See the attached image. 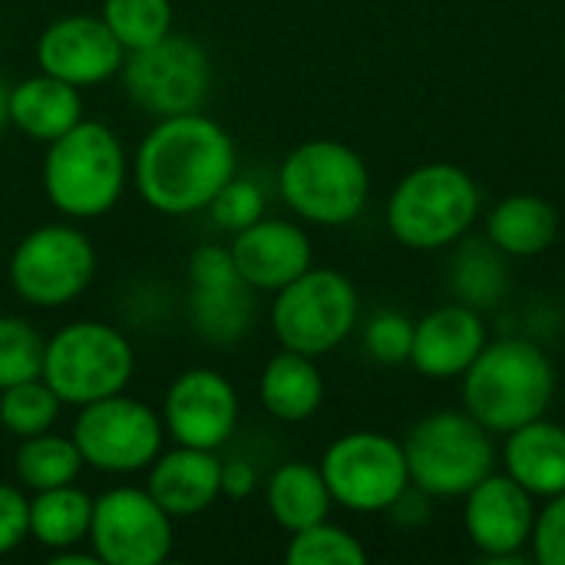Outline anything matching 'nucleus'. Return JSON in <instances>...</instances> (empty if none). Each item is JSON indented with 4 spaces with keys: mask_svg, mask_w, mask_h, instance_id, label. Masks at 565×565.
<instances>
[{
    "mask_svg": "<svg viewBox=\"0 0 565 565\" xmlns=\"http://www.w3.org/2000/svg\"><path fill=\"white\" fill-rule=\"evenodd\" d=\"M235 172L238 149L232 132L202 109L156 119L132 159L139 199L169 218L205 212Z\"/></svg>",
    "mask_w": 565,
    "mask_h": 565,
    "instance_id": "1",
    "label": "nucleus"
},
{
    "mask_svg": "<svg viewBox=\"0 0 565 565\" xmlns=\"http://www.w3.org/2000/svg\"><path fill=\"white\" fill-rule=\"evenodd\" d=\"M129 172V156L116 129L83 116L73 129L46 142L40 179L46 202L63 218L86 222L119 205Z\"/></svg>",
    "mask_w": 565,
    "mask_h": 565,
    "instance_id": "2",
    "label": "nucleus"
},
{
    "mask_svg": "<svg viewBox=\"0 0 565 565\" xmlns=\"http://www.w3.org/2000/svg\"><path fill=\"white\" fill-rule=\"evenodd\" d=\"M556 394V371L546 351L523 338L487 341L463 374V407L490 434H510L546 417Z\"/></svg>",
    "mask_w": 565,
    "mask_h": 565,
    "instance_id": "3",
    "label": "nucleus"
},
{
    "mask_svg": "<svg viewBox=\"0 0 565 565\" xmlns=\"http://www.w3.org/2000/svg\"><path fill=\"white\" fill-rule=\"evenodd\" d=\"M480 215V189L454 162L411 169L387 199L391 235L414 252H437L460 242Z\"/></svg>",
    "mask_w": 565,
    "mask_h": 565,
    "instance_id": "4",
    "label": "nucleus"
},
{
    "mask_svg": "<svg viewBox=\"0 0 565 565\" xmlns=\"http://www.w3.org/2000/svg\"><path fill=\"white\" fill-rule=\"evenodd\" d=\"M411 487L434 500H463L497 467L493 434L467 411H437L401 440Z\"/></svg>",
    "mask_w": 565,
    "mask_h": 565,
    "instance_id": "5",
    "label": "nucleus"
},
{
    "mask_svg": "<svg viewBox=\"0 0 565 565\" xmlns=\"http://www.w3.org/2000/svg\"><path fill=\"white\" fill-rule=\"evenodd\" d=\"M278 192L301 222L338 228L364 212L371 172L348 142L308 139L285 156L278 169Z\"/></svg>",
    "mask_w": 565,
    "mask_h": 565,
    "instance_id": "6",
    "label": "nucleus"
},
{
    "mask_svg": "<svg viewBox=\"0 0 565 565\" xmlns=\"http://www.w3.org/2000/svg\"><path fill=\"white\" fill-rule=\"evenodd\" d=\"M136 374L132 341L106 321H70L43 351V381L63 407H83L122 394Z\"/></svg>",
    "mask_w": 565,
    "mask_h": 565,
    "instance_id": "7",
    "label": "nucleus"
},
{
    "mask_svg": "<svg viewBox=\"0 0 565 565\" xmlns=\"http://www.w3.org/2000/svg\"><path fill=\"white\" fill-rule=\"evenodd\" d=\"M358 288L338 268H308L291 285L275 291L271 331L281 348L324 358L341 348L358 328Z\"/></svg>",
    "mask_w": 565,
    "mask_h": 565,
    "instance_id": "8",
    "label": "nucleus"
},
{
    "mask_svg": "<svg viewBox=\"0 0 565 565\" xmlns=\"http://www.w3.org/2000/svg\"><path fill=\"white\" fill-rule=\"evenodd\" d=\"M96 265V248L79 225L50 222L13 245L7 278L30 308H66L93 285Z\"/></svg>",
    "mask_w": 565,
    "mask_h": 565,
    "instance_id": "9",
    "label": "nucleus"
},
{
    "mask_svg": "<svg viewBox=\"0 0 565 565\" xmlns=\"http://www.w3.org/2000/svg\"><path fill=\"white\" fill-rule=\"evenodd\" d=\"M76 420L70 437L79 447V457L86 467L113 477H129L139 470H149L152 460L162 454L166 427L162 414L149 407L146 401L113 394L93 404L76 407Z\"/></svg>",
    "mask_w": 565,
    "mask_h": 565,
    "instance_id": "10",
    "label": "nucleus"
},
{
    "mask_svg": "<svg viewBox=\"0 0 565 565\" xmlns=\"http://www.w3.org/2000/svg\"><path fill=\"white\" fill-rule=\"evenodd\" d=\"M331 500L351 513H387L411 490L401 440L377 430L341 434L321 457Z\"/></svg>",
    "mask_w": 565,
    "mask_h": 565,
    "instance_id": "11",
    "label": "nucleus"
},
{
    "mask_svg": "<svg viewBox=\"0 0 565 565\" xmlns=\"http://www.w3.org/2000/svg\"><path fill=\"white\" fill-rule=\"evenodd\" d=\"M129 99L149 116H182L202 109L212 89V60L192 36L169 33L146 50L126 53L119 70Z\"/></svg>",
    "mask_w": 565,
    "mask_h": 565,
    "instance_id": "12",
    "label": "nucleus"
},
{
    "mask_svg": "<svg viewBox=\"0 0 565 565\" xmlns=\"http://www.w3.org/2000/svg\"><path fill=\"white\" fill-rule=\"evenodd\" d=\"M172 523L146 487H113L93 497L86 543L103 565H162L175 543Z\"/></svg>",
    "mask_w": 565,
    "mask_h": 565,
    "instance_id": "13",
    "label": "nucleus"
},
{
    "mask_svg": "<svg viewBox=\"0 0 565 565\" xmlns=\"http://www.w3.org/2000/svg\"><path fill=\"white\" fill-rule=\"evenodd\" d=\"M242 404L235 384L212 367L182 371L162 401V427L179 447L222 450L238 430Z\"/></svg>",
    "mask_w": 565,
    "mask_h": 565,
    "instance_id": "14",
    "label": "nucleus"
},
{
    "mask_svg": "<svg viewBox=\"0 0 565 565\" xmlns=\"http://www.w3.org/2000/svg\"><path fill=\"white\" fill-rule=\"evenodd\" d=\"M536 513V497L510 473H490L463 497V530L487 563H530Z\"/></svg>",
    "mask_w": 565,
    "mask_h": 565,
    "instance_id": "15",
    "label": "nucleus"
},
{
    "mask_svg": "<svg viewBox=\"0 0 565 565\" xmlns=\"http://www.w3.org/2000/svg\"><path fill=\"white\" fill-rule=\"evenodd\" d=\"M126 63L122 43L113 36L103 17L93 13H70L53 20L36 36V66L76 89L99 86L119 76Z\"/></svg>",
    "mask_w": 565,
    "mask_h": 565,
    "instance_id": "16",
    "label": "nucleus"
},
{
    "mask_svg": "<svg viewBox=\"0 0 565 565\" xmlns=\"http://www.w3.org/2000/svg\"><path fill=\"white\" fill-rule=\"evenodd\" d=\"M232 258L238 278L252 291H281L315 265L311 238L298 222L258 218L232 235Z\"/></svg>",
    "mask_w": 565,
    "mask_h": 565,
    "instance_id": "17",
    "label": "nucleus"
},
{
    "mask_svg": "<svg viewBox=\"0 0 565 565\" xmlns=\"http://www.w3.org/2000/svg\"><path fill=\"white\" fill-rule=\"evenodd\" d=\"M487 348V324L483 315L467 305H444L414 321V348L411 361L417 374L434 377V381H450L463 377L467 367L480 358Z\"/></svg>",
    "mask_w": 565,
    "mask_h": 565,
    "instance_id": "18",
    "label": "nucleus"
},
{
    "mask_svg": "<svg viewBox=\"0 0 565 565\" xmlns=\"http://www.w3.org/2000/svg\"><path fill=\"white\" fill-rule=\"evenodd\" d=\"M146 490L172 520H192L215 507L222 497V460L218 450L172 447L162 450L152 467Z\"/></svg>",
    "mask_w": 565,
    "mask_h": 565,
    "instance_id": "19",
    "label": "nucleus"
},
{
    "mask_svg": "<svg viewBox=\"0 0 565 565\" xmlns=\"http://www.w3.org/2000/svg\"><path fill=\"white\" fill-rule=\"evenodd\" d=\"M503 470L536 500H553L565 490V427L536 417L507 434Z\"/></svg>",
    "mask_w": 565,
    "mask_h": 565,
    "instance_id": "20",
    "label": "nucleus"
},
{
    "mask_svg": "<svg viewBox=\"0 0 565 565\" xmlns=\"http://www.w3.org/2000/svg\"><path fill=\"white\" fill-rule=\"evenodd\" d=\"M10 126L36 142H53L83 119V89L50 76L33 73L10 86L7 99Z\"/></svg>",
    "mask_w": 565,
    "mask_h": 565,
    "instance_id": "21",
    "label": "nucleus"
},
{
    "mask_svg": "<svg viewBox=\"0 0 565 565\" xmlns=\"http://www.w3.org/2000/svg\"><path fill=\"white\" fill-rule=\"evenodd\" d=\"M262 407L281 424H305L324 404V377L315 358L281 348L258 377Z\"/></svg>",
    "mask_w": 565,
    "mask_h": 565,
    "instance_id": "22",
    "label": "nucleus"
},
{
    "mask_svg": "<svg viewBox=\"0 0 565 565\" xmlns=\"http://www.w3.org/2000/svg\"><path fill=\"white\" fill-rule=\"evenodd\" d=\"M265 507L271 520L291 536L331 516V490L324 483L321 467L305 460H288L271 470L265 480Z\"/></svg>",
    "mask_w": 565,
    "mask_h": 565,
    "instance_id": "23",
    "label": "nucleus"
},
{
    "mask_svg": "<svg viewBox=\"0 0 565 565\" xmlns=\"http://www.w3.org/2000/svg\"><path fill=\"white\" fill-rule=\"evenodd\" d=\"M559 232V215L556 209L533 195V192H516L507 195L503 202L493 205L487 218V238L500 255L510 258H536L543 255Z\"/></svg>",
    "mask_w": 565,
    "mask_h": 565,
    "instance_id": "24",
    "label": "nucleus"
},
{
    "mask_svg": "<svg viewBox=\"0 0 565 565\" xmlns=\"http://www.w3.org/2000/svg\"><path fill=\"white\" fill-rule=\"evenodd\" d=\"M93 497L76 483L30 493V540L46 553L70 550L89 540Z\"/></svg>",
    "mask_w": 565,
    "mask_h": 565,
    "instance_id": "25",
    "label": "nucleus"
},
{
    "mask_svg": "<svg viewBox=\"0 0 565 565\" xmlns=\"http://www.w3.org/2000/svg\"><path fill=\"white\" fill-rule=\"evenodd\" d=\"M83 467L86 463L79 457L76 440L63 437V434H53V430L23 437L17 454H13V477L26 493L76 483Z\"/></svg>",
    "mask_w": 565,
    "mask_h": 565,
    "instance_id": "26",
    "label": "nucleus"
},
{
    "mask_svg": "<svg viewBox=\"0 0 565 565\" xmlns=\"http://www.w3.org/2000/svg\"><path fill=\"white\" fill-rule=\"evenodd\" d=\"M189 318H192V328L199 338H205L212 344H232V341L245 338L255 321L252 288L245 281L228 285V288H209V291L192 288Z\"/></svg>",
    "mask_w": 565,
    "mask_h": 565,
    "instance_id": "27",
    "label": "nucleus"
},
{
    "mask_svg": "<svg viewBox=\"0 0 565 565\" xmlns=\"http://www.w3.org/2000/svg\"><path fill=\"white\" fill-rule=\"evenodd\" d=\"M60 411L63 401L53 394V387L43 377H30L0 391V427L17 440L53 430Z\"/></svg>",
    "mask_w": 565,
    "mask_h": 565,
    "instance_id": "28",
    "label": "nucleus"
},
{
    "mask_svg": "<svg viewBox=\"0 0 565 565\" xmlns=\"http://www.w3.org/2000/svg\"><path fill=\"white\" fill-rule=\"evenodd\" d=\"M99 17L126 53L146 50L172 33V0H103Z\"/></svg>",
    "mask_w": 565,
    "mask_h": 565,
    "instance_id": "29",
    "label": "nucleus"
},
{
    "mask_svg": "<svg viewBox=\"0 0 565 565\" xmlns=\"http://www.w3.org/2000/svg\"><path fill=\"white\" fill-rule=\"evenodd\" d=\"M285 559L288 565H364L367 550L351 530L321 520L308 530L291 533Z\"/></svg>",
    "mask_w": 565,
    "mask_h": 565,
    "instance_id": "30",
    "label": "nucleus"
},
{
    "mask_svg": "<svg viewBox=\"0 0 565 565\" xmlns=\"http://www.w3.org/2000/svg\"><path fill=\"white\" fill-rule=\"evenodd\" d=\"M46 341L20 315H0V391L43 374Z\"/></svg>",
    "mask_w": 565,
    "mask_h": 565,
    "instance_id": "31",
    "label": "nucleus"
},
{
    "mask_svg": "<svg viewBox=\"0 0 565 565\" xmlns=\"http://www.w3.org/2000/svg\"><path fill=\"white\" fill-rule=\"evenodd\" d=\"M212 215V222L222 228V232H242L248 225H255L258 218H265V189L255 182V179H245V175H232L218 195L209 202L205 209Z\"/></svg>",
    "mask_w": 565,
    "mask_h": 565,
    "instance_id": "32",
    "label": "nucleus"
},
{
    "mask_svg": "<svg viewBox=\"0 0 565 565\" xmlns=\"http://www.w3.org/2000/svg\"><path fill=\"white\" fill-rule=\"evenodd\" d=\"M414 321L401 311H377L364 328V351L374 364L401 367L411 361Z\"/></svg>",
    "mask_w": 565,
    "mask_h": 565,
    "instance_id": "33",
    "label": "nucleus"
},
{
    "mask_svg": "<svg viewBox=\"0 0 565 565\" xmlns=\"http://www.w3.org/2000/svg\"><path fill=\"white\" fill-rule=\"evenodd\" d=\"M457 278H454V288L457 295L467 301V305H497L500 298V275L503 268L497 265L493 255H483V252H467L460 255L457 262Z\"/></svg>",
    "mask_w": 565,
    "mask_h": 565,
    "instance_id": "34",
    "label": "nucleus"
},
{
    "mask_svg": "<svg viewBox=\"0 0 565 565\" xmlns=\"http://www.w3.org/2000/svg\"><path fill=\"white\" fill-rule=\"evenodd\" d=\"M530 556L533 563L565 565V490L559 497L546 500V507L536 513Z\"/></svg>",
    "mask_w": 565,
    "mask_h": 565,
    "instance_id": "35",
    "label": "nucleus"
},
{
    "mask_svg": "<svg viewBox=\"0 0 565 565\" xmlns=\"http://www.w3.org/2000/svg\"><path fill=\"white\" fill-rule=\"evenodd\" d=\"M185 271H189V285H192L195 291L228 288V285H238V281H242L228 245H199V248L189 255Z\"/></svg>",
    "mask_w": 565,
    "mask_h": 565,
    "instance_id": "36",
    "label": "nucleus"
},
{
    "mask_svg": "<svg viewBox=\"0 0 565 565\" xmlns=\"http://www.w3.org/2000/svg\"><path fill=\"white\" fill-rule=\"evenodd\" d=\"M30 540V497L20 483H0V556Z\"/></svg>",
    "mask_w": 565,
    "mask_h": 565,
    "instance_id": "37",
    "label": "nucleus"
},
{
    "mask_svg": "<svg viewBox=\"0 0 565 565\" xmlns=\"http://www.w3.org/2000/svg\"><path fill=\"white\" fill-rule=\"evenodd\" d=\"M258 490V470L252 460H222V497L225 500H248Z\"/></svg>",
    "mask_w": 565,
    "mask_h": 565,
    "instance_id": "38",
    "label": "nucleus"
},
{
    "mask_svg": "<svg viewBox=\"0 0 565 565\" xmlns=\"http://www.w3.org/2000/svg\"><path fill=\"white\" fill-rule=\"evenodd\" d=\"M50 565H103L99 556L89 550V553H79V546H70V550H56L50 553Z\"/></svg>",
    "mask_w": 565,
    "mask_h": 565,
    "instance_id": "39",
    "label": "nucleus"
},
{
    "mask_svg": "<svg viewBox=\"0 0 565 565\" xmlns=\"http://www.w3.org/2000/svg\"><path fill=\"white\" fill-rule=\"evenodd\" d=\"M7 99H10V86L0 79V129L10 122V113H7Z\"/></svg>",
    "mask_w": 565,
    "mask_h": 565,
    "instance_id": "40",
    "label": "nucleus"
},
{
    "mask_svg": "<svg viewBox=\"0 0 565 565\" xmlns=\"http://www.w3.org/2000/svg\"><path fill=\"white\" fill-rule=\"evenodd\" d=\"M563 53H565V43H563Z\"/></svg>",
    "mask_w": 565,
    "mask_h": 565,
    "instance_id": "41",
    "label": "nucleus"
}]
</instances>
